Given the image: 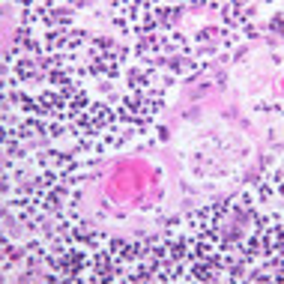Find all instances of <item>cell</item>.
Wrapping results in <instances>:
<instances>
[{
	"label": "cell",
	"instance_id": "obj_1",
	"mask_svg": "<svg viewBox=\"0 0 284 284\" xmlns=\"http://www.w3.org/2000/svg\"><path fill=\"white\" fill-rule=\"evenodd\" d=\"M87 114H90V123H93V129H96V132L111 129V126H114V120H117V114L108 108V105H90Z\"/></svg>",
	"mask_w": 284,
	"mask_h": 284
},
{
	"label": "cell",
	"instance_id": "obj_4",
	"mask_svg": "<svg viewBox=\"0 0 284 284\" xmlns=\"http://www.w3.org/2000/svg\"><path fill=\"white\" fill-rule=\"evenodd\" d=\"M219 33H222L219 27H203V30L198 33V39H209V36H219Z\"/></svg>",
	"mask_w": 284,
	"mask_h": 284
},
{
	"label": "cell",
	"instance_id": "obj_2",
	"mask_svg": "<svg viewBox=\"0 0 284 284\" xmlns=\"http://www.w3.org/2000/svg\"><path fill=\"white\" fill-rule=\"evenodd\" d=\"M129 84H132L135 93H141V90H147L150 75H147V72H141V69H129Z\"/></svg>",
	"mask_w": 284,
	"mask_h": 284
},
{
	"label": "cell",
	"instance_id": "obj_3",
	"mask_svg": "<svg viewBox=\"0 0 284 284\" xmlns=\"http://www.w3.org/2000/svg\"><path fill=\"white\" fill-rule=\"evenodd\" d=\"M255 192H257V200H269V198H272V189H269L266 183H260Z\"/></svg>",
	"mask_w": 284,
	"mask_h": 284
}]
</instances>
